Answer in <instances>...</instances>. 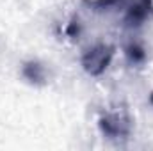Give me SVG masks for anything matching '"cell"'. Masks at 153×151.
<instances>
[{"label":"cell","mask_w":153,"mask_h":151,"mask_svg":"<svg viewBox=\"0 0 153 151\" xmlns=\"http://www.w3.org/2000/svg\"><path fill=\"white\" fill-rule=\"evenodd\" d=\"M85 4H89L94 11H105V9H109V7H112V5L121 4V0H93V2L85 0Z\"/></svg>","instance_id":"6"},{"label":"cell","mask_w":153,"mask_h":151,"mask_svg":"<svg viewBox=\"0 0 153 151\" xmlns=\"http://www.w3.org/2000/svg\"><path fill=\"white\" fill-rule=\"evenodd\" d=\"M68 34L70 36H76L78 34V25H76L75 21H71V25L68 27Z\"/></svg>","instance_id":"7"},{"label":"cell","mask_w":153,"mask_h":151,"mask_svg":"<svg viewBox=\"0 0 153 151\" xmlns=\"http://www.w3.org/2000/svg\"><path fill=\"white\" fill-rule=\"evenodd\" d=\"M23 76H25L29 82L38 84V85L45 84V78H46L45 68H43L39 62H36V61H30V62H27V64L23 66Z\"/></svg>","instance_id":"4"},{"label":"cell","mask_w":153,"mask_h":151,"mask_svg":"<svg viewBox=\"0 0 153 151\" xmlns=\"http://www.w3.org/2000/svg\"><path fill=\"white\" fill-rule=\"evenodd\" d=\"M126 57H128V61H130L132 64H141V62L146 59V52H144V48H143L141 44L132 43V44L126 48Z\"/></svg>","instance_id":"5"},{"label":"cell","mask_w":153,"mask_h":151,"mask_svg":"<svg viewBox=\"0 0 153 151\" xmlns=\"http://www.w3.org/2000/svg\"><path fill=\"white\" fill-rule=\"evenodd\" d=\"M100 130L103 132V135L111 139L126 137L130 133V117L125 110L107 112L100 117Z\"/></svg>","instance_id":"2"},{"label":"cell","mask_w":153,"mask_h":151,"mask_svg":"<svg viewBox=\"0 0 153 151\" xmlns=\"http://www.w3.org/2000/svg\"><path fill=\"white\" fill-rule=\"evenodd\" d=\"M150 101H152V103H153V94H152V96H150Z\"/></svg>","instance_id":"8"},{"label":"cell","mask_w":153,"mask_h":151,"mask_svg":"<svg viewBox=\"0 0 153 151\" xmlns=\"http://www.w3.org/2000/svg\"><path fill=\"white\" fill-rule=\"evenodd\" d=\"M114 57V46L111 44H98L84 53L82 66L91 76H100L111 64Z\"/></svg>","instance_id":"1"},{"label":"cell","mask_w":153,"mask_h":151,"mask_svg":"<svg viewBox=\"0 0 153 151\" xmlns=\"http://www.w3.org/2000/svg\"><path fill=\"white\" fill-rule=\"evenodd\" d=\"M153 18V0H135L125 14V23L128 27H141Z\"/></svg>","instance_id":"3"}]
</instances>
